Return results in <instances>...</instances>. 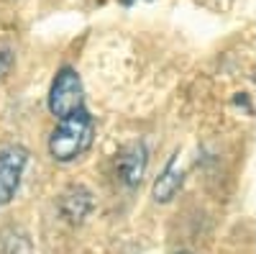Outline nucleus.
<instances>
[{
  "mask_svg": "<svg viewBox=\"0 0 256 254\" xmlns=\"http://www.w3.org/2000/svg\"><path fill=\"white\" fill-rule=\"evenodd\" d=\"M95 141V118L84 108L67 118H59V126L49 136V154L52 159L67 164L80 159Z\"/></svg>",
  "mask_w": 256,
  "mask_h": 254,
  "instance_id": "f257e3e1",
  "label": "nucleus"
},
{
  "mask_svg": "<svg viewBox=\"0 0 256 254\" xmlns=\"http://www.w3.org/2000/svg\"><path fill=\"white\" fill-rule=\"evenodd\" d=\"M49 113L59 121V118H67L72 113L84 111V88H82V77L74 67H62L54 80H52V88H49Z\"/></svg>",
  "mask_w": 256,
  "mask_h": 254,
  "instance_id": "f03ea898",
  "label": "nucleus"
},
{
  "mask_svg": "<svg viewBox=\"0 0 256 254\" xmlns=\"http://www.w3.org/2000/svg\"><path fill=\"white\" fill-rule=\"evenodd\" d=\"M28 164V149L20 144H6L0 149V208H6L20 187Z\"/></svg>",
  "mask_w": 256,
  "mask_h": 254,
  "instance_id": "7ed1b4c3",
  "label": "nucleus"
},
{
  "mask_svg": "<svg viewBox=\"0 0 256 254\" xmlns=\"http://www.w3.org/2000/svg\"><path fill=\"white\" fill-rule=\"evenodd\" d=\"M116 167H118V175L123 180V185L128 187H136L144 175H146V167H148V149L144 141H134L123 146L116 157Z\"/></svg>",
  "mask_w": 256,
  "mask_h": 254,
  "instance_id": "20e7f679",
  "label": "nucleus"
},
{
  "mask_svg": "<svg viewBox=\"0 0 256 254\" xmlns=\"http://www.w3.org/2000/svg\"><path fill=\"white\" fill-rule=\"evenodd\" d=\"M92 193L84 185H72L62 193V200H59V210L62 216L67 218L70 223H82L92 213Z\"/></svg>",
  "mask_w": 256,
  "mask_h": 254,
  "instance_id": "39448f33",
  "label": "nucleus"
},
{
  "mask_svg": "<svg viewBox=\"0 0 256 254\" xmlns=\"http://www.w3.org/2000/svg\"><path fill=\"white\" fill-rule=\"evenodd\" d=\"M182 182H184V172L180 167V152H174L172 157H169L166 167L162 169V175L156 177V182H154V200L156 203H169L177 195Z\"/></svg>",
  "mask_w": 256,
  "mask_h": 254,
  "instance_id": "423d86ee",
  "label": "nucleus"
},
{
  "mask_svg": "<svg viewBox=\"0 0 256 254\" xmlns=\"http://www.w3.org/2000/svg\"><path fill=\"white\" fill-rule=\"evenodd\" d=\"M0 254H34L31 239L18 228L0 231Z\"/></svg>",
  "mask_w": 256,
  "mask_h": 254,
  "instance_id": "0eeeda50",
  "label": "nucleus"
},
{
  "mask_svg": "<svg viewBox=\"0 0 256 254\" xmlns=\"http://www.w3.org/2000/svg\"><path fill=\"white\" fill-rule=\"evenodd\" d=\"M13 67V49L8 44H0V77H6Z\"/></svg>",
  "mask_w": 256,
  "mask_h": 254,
  "instance_id": "6e6552de",
  "label": "nucleus"
},
{
  "mask_svg": "<svg viewBox=\"0 0 256 254\" xmlns=\"http://www.w3.org/2000/svg\"><path fill=\"white\" fill-rule=\"evenodd\" d=\"M123 3H126V6H131V3H138V0H123Z\"/></svg>",
  "mask_w": 256,
  "mask_h": 254,
  "instance_id": "1a4fd4ad",
  "label": "nucleus"
},
{
  "mask_svg": "<svg viewBox=\"0 0 256 254\" xmlns=\"http://www.w3.org/2000/svg\"><path fill=\"white\" fill-rule=\"evenodd\" d=\"M177 254H190V251H177Z\"/></svg>",
  "mask_w": 256,
  "mask_h": 254,
  "instance_id": "9d476101",
  "label": "nucleus"
}]
</instances>
